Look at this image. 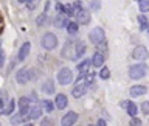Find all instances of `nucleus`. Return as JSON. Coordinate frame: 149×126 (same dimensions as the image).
I'll use <instances>...</instances> for the list:
<instances>
[{"instance_id": "24", "label": "nucleus", "mask_w": 149, "mask_h": 126, "mask_svg": "<svg viewBox=\"0 0 149 126\" xmlns=\"http://www.w3.org/2000/svg\"><path fill=\"white\" fill-rule=\"evenodd\" d=\"M135 2H138V6L143 13L149 11V0H135Z\"/></svg>"}, {"instance_id": "6", "label": "nucleus", "mask_w": 149, "mask_h": 126, "mask_svg": "<svg viewBox=\"0 0 149 126\" xmlns=\"http://www.w3.org/2000/svg\"><path fill=\"white\" fill-rule=\"evenodd\" d=\"M87 87H88V83H87V79L84 83H81V81H78V84L74 86L73 89H72V95L74 97V98H81L84 93L87 92Z\"/></svg>"}, {"instance_id": "25", "label": "nucleus", "mask_w": 149, "mask_h": 126, "mask_svg": "<svg viewBox=\"0 0 149 126\" xmlns=\"http://www.w3.org/2000/svg\"><path fill=\"white\" fill-rule=\"evenodd\" d=\"M14 106H16V103H14V100H11V101L8 103V106L5 107V109H3L2 112H3L5 115H9V114H11V112L14 111Z\"/></svg>"}, {"instance_id": "30", "label": "nucleus", "mask_w": 149, "mask_h": 126, "mask_svg": "<svg viewBox=\"0 0 149 126\" xmlns=\"http://www.w3.org/2000/svg\"><path fill=\"white\" fill-rule=\"evenodd\" d=\"M45 19H47V13H44V14H42V16H39V17H37L36 23H37V25H39V27H42V25H44V23H45Z\"/></svg>"}, {"instance_id": "38", "label": "nucleus", "mask_w": 149, "mask_h": 126, "mask_svg": "<svg viewBox=\"0 0 149 126\" xmlns=\"http://www.w3.org/2000/svg\"><path fill=\"white\" fill-rule=\"evenodd\" d=\"M20 3H28V0H19Z\"/></svg>"}, {"instance_id": "33", "label": "nucleus", "mask_w": 149, "mask_h": 126, "mask_svg": "<svg viewBox=\"0 0 149 126\" xmlns=\"http://www.w3.org/2000/svg\"><path fill=\"white\" fill-rule=\"evenodd\" d=\"M100 6H101V5H100V2H98V0H95V2L92 3V9H100Z\"/></svg>"}, {"instance_id": "4", "label": "nucleus", "mask_w": 149, "mask_h": 126, "mask_svg": "<svg viewBox=\"0 0 149 126\" xmlns=\"http://www.w3.org/2000/svg\"><path fill=\"white\" fill-rule=\"evenodd\" d=\"M90 42L92 44H95V45H100V44H102L104 42V39H106V36H104V30L102 28H100V27H96V28H93V30L90 31Z\"/></svg>"}, {"instance_id": "8", "label": "nucleus", "mask_w": 149, "mask_h": 126, "mask_svg": "<svg viewBox=\"0 0 149 126\" xmlns=\"http://www.w3.org/2000/svg\"><path fill=\"white\" fill-rule=\"evenodd\" d=\"M76 22L81 23V25H87V23L90 22V11H88V9L81 8L76 13Z\"/></svg>"}, {"instance_id": "9", "label": "nucleus", "mask_w": 149, "mask_h": 126, "mask_svg": "<svg viewBox=\"0 0 149 126\" xmlns=\"http://www.w3.org/2000/svg\"><path fill=\"white\" fill-rule=\"evenodd\" d=\"M31 70H26V69H20L17 72V75H16V79H17V83L19 84H26L28 81L31 79Z\"/></svg>"}, {"instance_id": "28", "label": "nucleus", "mask_w": 149, "mask_h": 126, "mask_svg": "<svg viewBox=\"0 0 149 126\" xmlns=\"http://www.w3.org/2000/svg\"><path fill=\"white\" fill-rule=\"evenodd\" d=\"M110 76V70L107 69V67H102L101 70H100V78L101 79H107Z\"/></svg>"}, {"instance_id": "36", "label": "nucleus", "mask_w": 149, "mask_h": 126, "mask_svg": "<svg viewBox=\"0 0 149 126\" xmlns=\"http://www.w3.org/2000/svg\"><path fill=\"white\" fill-rule=\"evenodd\" d=\"M98 125H101V126H106V121H104V120H100V121H98Z\"/></svg>"}, {"instance_id": "31", "label": "nucleus", "mask_w": 149, "mask_h": 126, "mask_svg": "<svg viewBox=\"0 0 149 126\" xmlns=\"http://www.w3.org/2000/svg\"><path fill=\"white\" fill-rule=\"evenodd\" d=\"M3 64H5V53H3L2 47H0V67H3Z\"/></svg>"}, {"instance_id": "27", "label": "nucleus", "mask_w": 149, "mask_h": 126, "mask_svg": "<svg viewBox=\"0 0 149 126\" xmlns=\"http://www.w3.org/2000/svg\"><path fill=\"white\" fill-rule=\"evenodd\" d=\"M138 23H140V28H141V30H146L148 25H149L148 19L144 17V16H140V17H138Z\"/></svg>"}, {"instance_id": "32", "label": "nucleus", "mask_w": 149, "mask_h": 126, "mask_svg": "<svg viewBox=\"0 0 149 126\" xmlns=\"http://www.w3.org/2000/svg\"><path fill=\"white\" fill-rule=\"evenodd\" d=\"M130 125H132V126H135V125L140 126V125H141V120H138V118H135V117H134V118L130 120Z\"/></svg>"}, {"instance_id": "29", "label": "nucleus", "mask_w": 149, "mask_h": 126, "mask_svg": "<svg viewBox=\"0 0 149 126\" xmlns=\"http://www.w3.org/2000/svg\"><path fill=\"white\" fill-rule=\"evenodd\" d=\"M140 111H141L143 114H146V115H148V114H149V101H144L143 104L140 106Z\"/></svg>"}, {"instance_id": "39", "label": "nucleus", "mask_w": 149, "mask_h": 126, "mask_svg": "<svg viewBox=\"0 0 149 126\" xmlns=\"http://www.w3.org/2000/svg\"><path fill=\"white\" fill-rule=\"evenodd\" d=\"M146 30H148V33H149V25H148V28H146Z\"/></svg>"}, {"instance_id": "13", "label": "nucleus", "mask_w": 149, "mask_h": 126, "mask_svg": "<svg viewBox=\"0 0 149 126\" xmlns=\"http://www.w3.org/2000/svg\"><path fill=\"white\" fill-rule=\"evenodd\" d=\"M30 98H26V97H22L20 100H19V109H20V114L23 115H28V112H30Z\"/></svg>"}, {"instance_id": "34", "label": "nucleus", "mask_w": 149, "mask_h": 126, "mask_svg": "<svg viewBox=\"0 0 149 126\" xmlns=\"http://www.w3.org/2000/svg\"><path fill=\"white\" fill-rule=\"evenodd\" d=\"M56 9H58L59 13H61V11L64 13V5H61V3H58V5H56Z\"/></svg>"}, {"instance_id": "14", "label": "nucleus", "mask_w": 149, "mask_h": 126, "mask_svg": "<svg viewBox=\"0 0 149 126\" xmlns=\"http://www.w3.org/2000/svg\"><path fill=\"white\" fill-rule=\"evenodd\" d=\"M40 115H42V107L39 106V103L30 107V112H28V117H30L31 120H37V118H40Z\"/></svg>"}, {"instance_id": "16", "label": "nucleus", "mask_w": 149, "mask_h": 126, "mask_svg": "<svg viewBox=\"0 0 149 126\" xmlns=\"http://www.w3.org/2000/svg\"><path fill=\"white\" fill-rule=\"evenodd\" d=\"M68 106V98L64 95V93H59L58 97H56V107L58 109H65V107Z\"/></svg>"}, {"instance_id": "10", "label": "nucleus", "mask_w": 149, "mask_h": 126, "mask_svg": "<svg viewBox=\"0 0 149 126\" xmlns=\"http://www.w3.org/2000/svg\"><path fill=\"white\" fill-rule=\"evenodd\" d=\"M76 120H78V114L76 112H67L64 117H62V120H61V125L62 126H72V125H74L76 123Z\"/></svg>"}, {"instance_id": "23", "label": "nucleus", "mask_w": 149, "mask_h": 126, "mask_svg": "<svg viewBox=\"0 0 149 126\" xmlns=\"http://www.w3.org/2000/svg\"><path fill=\"white\" fill-rule=\"evenodd\" d=\"M23 121H25V117H23V114L19 112L17 115H14L11 118V125H20V123H23Z\"/></svg>"}, {"instance_id": "21", "label": "nucleus", "mask_w": 149, "mask_h": 126, "mask_svg": "<svg viewBox=\"0 0 149 126\" xmlns=\"http://www.w3.org/2000/svg\"><path fill=\"white\" fill-rule=\"evenodd\" d=\"M84 51H86V45H84L82 42H79V44L76 45V48H74V59L81 58V56L84 55Z\"/></svg>"}, {"instance_id": "19", "label": "nucleus", "mask_w": 149, "mask_h": 126, "mask_svg": "<svg viewBox=\"0 0 149 126\" xmlns=\"http://www.w3.org/2000/svg\"><path fill=\"white\" fill-rule=\"evenodd\" d=\"M67 23H68V20L64 16H61V14L54 19V27L56 28H64V27H67Z\"/></svg>"}, {"instance_id": "2", "label": "nucleus", "mask_w": 149, "mask_h": 126, "mask_svg": "<svg viewBox=\"0 0 149 126\" xmlns=\"http://www.w3.org/2000/svg\"><path fill=\"white\" fill-rule=\"evenodd\" d=\"M40 44L45 50H54L56 47H58V37H56L53 33H47V34L42 36Z\"/></svg>"}, {"instance_id": "17", "label": "nucleus", "mask_w": 149, "mask_h": 126, "mask_svg": "<svg viewBox=\"0 0 149 126\" xmlns=\"http://www.w3.org/2000/svg\"><path fill=\"white\" fill-rule=\"evenodd\" d=\"M102 64H104V55L100 53V51H96V53L93 55V58H92V65L96 67V69H100Z\"/></svg>"}, {"instance_id": "1", "label": "nucleus", "mask_w": 149, "mask_h": 126, "mask_svg": "<svg viewBox=\"0 0 149 126\" xmlns=\"http://www.w3.org/2000/svg\"><path fill=\"white\" fill-rule=\"evenodd\" d=\"M146 73H148V65L144 62H138L129 67V76L132 79H140V78L146 76Z\"/></svg>"}, {"instance_id": "15", "label": "nucleus", "mask_w": 149, "mask_h": 126, "mask_svg": "<svg viewBox=\"0 0 149 126\" xmlns=\"http://www.w3.org/2000/svg\"><path fill=\"white\" fill-rule=\"evenodd\" d=\"M148 92V89L144 87V86H134V87H130L129 89V95L130 97H141V95H144V93Z\"/></svg>"}, {"instance_id": "37", "label": "nucleus", "mask_w": 149, "mask_h": 126, "mask_svg": "<svg viewBox=\"0 0 149 126\" xmlns=\"http://www.w3.org/2000/svg\"><path fill=\"white\" fill-rule=\"evenodd\" d=\"M0 109H3V100L0 98Z\"/></svg>"}, {"instance_id": "12", "label": "nucleus", "mask_w": 149, "mask_h": 126, "mask_svg": "<svg viewBox=\"0 0 149 126\" xmlns=\"http://www.w3.org/2000/svg\"><path fill=\"white\" fill-rule=\"evenodd\" d=\"M30 50H31V44L30 42H25L22 47H20V50H19V55H17V61H25L26 59V56L30 55Z\"/></svg>"}, {"instance_id": "26", "label": "nucleus", "mask_w": 149, "mask_h": 126, "mask_svg": "<svg viewBox=\"0 0 149 126\" xmlns=\"http://www.w3.org/2000/svg\"><path fill=\"white\" fill-rule=\"evenodd\" d=\"M42 106L45 107V111H47V112L54 111V104H53V103H51L50 100H44V101H42Z\"/></svg>"}, {"instance_id": "20", "label": "nucleus", "mask_w": 149, "mask_h": 126, "mask_svg": "<svg viewBox=\"0 0 149 126\" xmlns=\"http://www.w3.org/2000/svg\"><path fill=\"white\" fill-rule=\"evenodd\" d=\"M90 64H92L90 59H84L82 62H79V64L76 65V69L79 70V72H88V67H90Z\"/></svg>"}, {"instance_id": "3", "label": "nucleus", "mask_w": 149, "mask_h": 126, "mask_svg": "<svg viewBox=\"0 0 149 126\" xmlns=\"http://www.w3.org/2000/svg\"><path fill=\"white\" fill-rule=\"evenodd\" d=\"M72 79H73V73L70 69L64 67L58 72V83L62 84V86H68V84L72 83Z\"/></svg>"}, {"instance_id": "35", "label": "nucleus", "mask_w": 149, "mask_h": 126, "mask_svg": "<svg viewBox=\"0 0 149 126\" xmlns=\"http://www.w3.org/2000/svg\"><path fill=\"white\" fill-rule=\"evenodd\" d=\"M42 125H51V120L50 118H44L42 120Z\"/></svg>"}, {"instance_id": "7", "label": "nucleus", "mask_w": 149, "mask_h": 126, "mask_svg": "<svg viewBox=\"0 0 149 126\" xmlns=\"http://www.w3.org/2000/svg\"><path fill=\"white\" fill-rule=\"evenodd\" d=\"M74 48H76V45L73 44V42H67L62 50V58L65 59H70V61H74Z\"/></svg>"}, {"instance_id": "5", "label": "nucleus", "mask_w": 149, "mask_h": 126, "mask_svg": "<svg viewBox=\"0 0 149 126\" xmlns=\"http://www.w3.org/2000/svg\"><path fill=\"white\" fill-rule=\"evenodd\" d=\"M132 58L137 59V61H146L149 58V51H148L146 47L138 45V47H135L134 51H132Z\"/></svg>"}, {"instance_id": "11", "label": "nucleus", "mask_w": 149, "mask_h": 126, "mask_svg": "<svg viewBox=\"0 0 149 126\" xmlns=\"http://www.w3.org/2000/svg\"><path fill=\"white\" fill-rule=\"evenodd\" d=\"M121 106L124 107L126 112H127V114H129L130 117H135V115H137V112H138V109H137V104H135V103H132L130 100H126V101H123V103H121Z\"/></svg>"}, {"instance_id": "22", "label": "nucleus", "mask_w": 149, "mask_h": 126, "mask_svg": "<svg viewBox=\"0 0 149 126\" xmlns=\"http://www.w3.org/2000/svg\"><path fill=\"white\" fill-rule=\"evenodd\" d=\"M67 31H68V34H76L78 33V22H68Z\"/></svg>"}, {"instance_id": "18", "label": "nucleus", "mask_w": 149, "mask_h": 126, "mask_svg": "<svg viewBox=\"0 0 149 126\" xmlns=\"http://www.w3.org/2000/svg\"><path fill=\"white\" fill-rule=\"evenodd\" d=\"M42 90H44V93H54V83L51 79H47L42 84Z\"/></svg>"}]
</instances>
